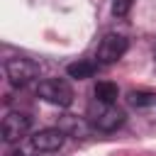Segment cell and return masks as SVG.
Wrapping results in <instances>:
<instances>
[{"instance_id":"6da1fadb","label":"cell","mask_w":156,"mask_h":156,"mask_svg":"<svg viewBox=\"0 0 156 156\" xmlns=\"http://www.w3.org/2000/svg\"><path fill=\"white\" fill-rule=\"evenodd\" d=\"M88 122L98 132H115L117 127L124 124V112L117 105H107V102L95 100L90 105V110H88Z\"/></svg>"},{"instance_id":"7a4b0ae2","label":"cell","mask_w":156,"mask_h":156,"mask_svg":"<svg viewBox=\"0 0 156 156\" xmlns=\"http://www.w3.org/2000/svg\"><path fill=\"white\" fill-rule=\"evenodd\" d=\"M37 95L56 107H68L73 102V88L61 80V78H46V80H39L37 85Z\"/></svg>"},{"instance_id":"3957f363","label":"cell","mask_w":156,"mask_h":156,"mask_svg":"<svg viewBox=\"0 0 156 156\" xmlns=\"http://www.w3.org/2000/svg\"><path fill=\"white\" fill-rule=\"evenodd\" d=\"M5 73H7L12 85L22 88V85L32 83L39 76V63L32 61V58H24V56H15V58H10L5 63Z\"/></svg>"},{"instance_id":"277c9868","label":"cell","mask_w":156,"mask_h":156,"mask_svg":"<svg viewBox=\"0 0 156 156\" xmlns=\"http://www.w3.org/2000/svg\"><path fill=\"white\" fill-rule=\"evenodd\" d=\"M127 46L129 44H127V39L122 34H105L100 39V44H98L95 58H98V63H115V61H119L124 56Z\"/></svg>"},{"instance_id":"5b68a950","label":"cell","mask_w":156,"mask_h":156,"mask_svg":"<svg viewBox=\"0 0 156 156\" xmlns=\"http://www.w3.org/2000/svg\"><path fill=\"white\" fill-rule=\"evenodd\" d=\"M32 129V117L27 112H10L2 119V139L5 141H20L22 136H27V132Z\"/></svg>"},{"instance_id":"8992f818","label":"cell","mask_w":156,"mask_h":156,"mask_svg":"<svg viewBox=\"0 0 156 156\" xmlns=\"http://www.w3.org/2000/svg\"><path fill=\"white\" fill-rule=\"evenodd\" d=\"M32 149L37 154H51V151H58L66 141V134L61 129H39L32 139Z\"/></svg>"},{"instance_id":"52a82bcc","label":"cell","mask_w":156,"mask_h":156,"mask_svg":"<svg viewBox=\"0 0 156 156\" xmlns=\"http://www.w3.org/2000/svg\"><path fill=\"white\" fill-rule=\"evenodd\" d=\"M93 95H95V100H98V102L115 105V102H117V95H119V90H117V85H115V83H110V80H100V83L95 85Z\"/></svg>"},{"instance_id":"ba28073f","label":"cell","mask_w":156,"mask_h":156,"mask_svg":"<svg viewBox=\"0 0 156 156\" xmlns=\"http://www.w3.org/2000/svg\"><path fill=\"white\" fill-rule=\"evenodd\" d=\"M95 63L93 61H73V63H68V68H66V73L71 76V78H78V80H83V78H90L93 73H95Z\"/></svg>"},{"instance_id":"9c48e42d","label":"cell","mask_w":156,"mask_h":156,"mask_svg":"<svg viewBox=\"0 0 156 156\" xmlns=\"http://www.w3.org/2000/svg\"><path fill=\"white\" fill-rule=\"evenodd\" d=\"M129 102H132L134 107H149V105L156 102V95L144 93V90H132V93H129Z\"/></svg>"},{"instance_id":"30bf717a","label":"cell","mask_w":156,"mask_h":156,"mask_svg":"<svg viewBox=\"0 0 156 156\" xmlns=\"http://www.w3.org/2000/svg\"><path fill=\"white\" fill-rule=\"evenodd\" d=\"M132 7V0H112V15L115 17H124Z\"/></svg>"}]
</instances>
